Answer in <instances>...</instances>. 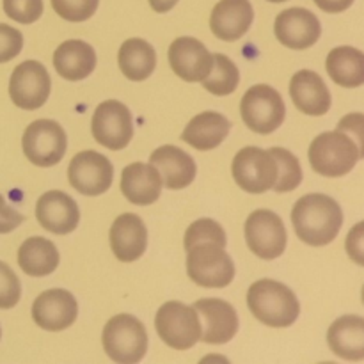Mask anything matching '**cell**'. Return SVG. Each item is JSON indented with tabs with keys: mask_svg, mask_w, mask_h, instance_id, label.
<instances>
[{
	"mask_svg": "<svg viewBox=\"0 0 364 364\" xmlns=\"http://www.w3.org/2000/svg\"><path fill=\"white\" fill-rule=\"evenodd\" d=\"M291 224L304 244L322 247L338 237L343 224V212L336 199L326 194H308L295 203Z\"/></svg>",
	"mask_w": 364,
	"mask_h": 364,
	"instance_id": "1",
	"label": "cell"
},
{
	"mask_svg": "<svg viewBox=\"0 0 364 364\" xmlns=\"http://www.w3.org/2000/svg\"><path fill=\"white\" fill-rule=\"evenodd\" d=\"M247 306L256 320L269 327H290L297 322L301 304L287 284L259 279L247 291Z\"/></svg>",
	"mask_w": 364,
	"mask_h": 364,
	"instance_id": "2",
	"label": "cell"
},
{
	"mask_svg": "<svg viewBox=\"0 0 364 364\" xmlns=\"http://www.w3.org/2000/svg\"><path fill=\"white\" fill-rule=\"evenodd\" d=\"M363 159L361 149L345 132H323L309 146L313 171L327 178H340L350 173Z\"/></svg>",
	"mask_w": 364,
	"mask_h": 364,
	"instance_id": "3",
	"label": "cell"
},
{
	"mask_svg": "<svg viewBox=\"0 0 364 364\" xmlns=\"http://www.w3.org/2000/svg\"><path fill=\"white\" fill-rule=\"evenodd\" d=\"M103 350L119 364L142 361L148 350V334L141 320L132 315H116L103 327Z\"/></svg>",
	"mask_w": 364,
	"mask_h": 364,
	"instance_id": "4",
	"label": "cell"
},
{
	"mask_svg": "<svg viewBox=\"0 0 364 364\" xmlns=\"http://www.w3.org/2000/svg\"><path fill=\"white\" fill-rule=\"evenodd\" d=\"M155 327L160 340L174 350H188L201 338V322L194 306L183 302H166L155 316Z\"/></svg>",
	"mask_w": 364,
	"mask_h": 364,
	"instance_id": "5",
	"label": "cell"
},
{
	"mask_svg": "<svg viewBox=\"0 0 364 364\" xmlns=\"http://www.w3.org/2000/svg\"><path fill=\"white\" fill-rule=\"evenodd\" d=\"M240 114L244 123L255 134L269 135L283 124L287 107L276 89L265 84H258L247 89L242 98Z\"/></svg>",
	"mask_w": 364,
	"mask_h": 364,
	"instance_id": "6",
	"label": "cell"
},
{
	"mask_svg": "<svg viewBox=\"0 0 364 364\" xmlns=\"http://www.w3.org/2000/svg\"><path fill=\"white\" fill-rule=\"evenodd\" d=\"M187 274L203 288H224L235 279V263L223 245L198 244L187 251Z\"/></svg>",
	"mask_w": 364,
	"mask_h": 364,
	"instance_id": "7",
	"label": "cell"
},
{
	"mask_svg": "<svg viewBox=\"0 0 364 364\" xmlns=\"http://www.w3.org/2000/svg\"><path fill=\"white\" fill-rule=\"evenodd\" d=\"M21 148L28 162L38 167H52L63 160L68 149L64 128L52 119H38L27 127Z\"/></svg>",
	"mask_w": 364,
	"mask_h": 364,
	"instance_id": "8",
	"label": "cell"
},
{
	"mask_svg": "<svg viewBox=\"0 0 364 364\" xmlns=\"http://www.w3.org/2000/svg\"><path fill=\"white\" fill-rule=\"evenodd\" d=\"M231 173L242 191L249 194H263L276 183L277 166L270 151L247 146L235 155Z\"/></svg>",
	"mask_w": 364,
	"mask_h": 364,
	"instance_id": "9",
	"label": "cell"
},
{
	"mask_svg": "<svg viewBox=\"0 0 364 364\" xmlns=\"http://www.w3.org/2000/svg\"><path fill=\"white\" fill-rule=\"evenodd\" d=\"M92 137L103 148L112 151L127 148L134 137V119L127 105L117 100H107L96 107L91 121Z\"/></svg>",
	"mask_w": 364,
	"mask_h": 364,
	"instance_id": "10",
	"label": "cell"
},
{
	"mask_svg": "<svg viewBox=\"0 0 364 364\" xmlns=\"http://www.w3.org/2000/svg\"><path fill=\"white\" fill-rule=\"evenodd\" d=\"M247 247L262 259H276L287 249V230L272 210H256L245 223Z\"/></svg>",
	"mask_w": 364,
	"mask_h": 364,
	"instance_id": "11",
	"label": "cell"
},
{
	"mask_svg": "<svg viewBox=\"0 0 364 364\" xmlns=\"http://www.w3.org/2000/svg\"><path fill=\"white\" fill-rule=\"evenodd\" d=\"M52 89V80L38 60H25L14 68L9 80V96L18 109L36 110L46 103Z\"/></svg>",
	"mask_w": 364,
	"mask_h": 364,
	"instance_id": "12",
	"label": "cell"
},
{
	"mask_svg": "<svg viewBox=\"0 0 364 364\" xmlns=\"http://www.w3.org/2000/svg\"><path fill=\"white\" fill-rule=\"evenodd\" d=\"M71 187L84 196L105 194L112 185L114 167L107 156L98 151H80L68 167Z\"/></svg>",
	"mask_w": 364,
	"mask_h": 364,
	"instance_id": "13",
	"label": "cell"
},
{
	"mask_svg": "<svg viewBox=\"0 0 364 364\" xmlns=\"http://www.w3.org/2000/svg\"><path fill=\"white\" fill-rule=\"evenodd\" d=\"M274 32L287 48L306 50L320 39L322 25L311 11L304 7H290L277 14Z\"/></svg>",
	"mask_w": 364,
	"mask_h": 364,
	"instance_id": "14",
	"label": "cell"
},
{
	"mask_svg": "<svg viewBox=\"0 0 364 364\" xmlns=\"http://www.w3.org/2000/svg\"><path fill=\"white\" fill-rule=\"evenodd\" d=\"M78 316V304L73 294L66 290L43 291L32 304V318L38 327L52 333L68 329Z\"/></svg>",
	"mask_w": 364,
	"mask_h": 364,
	"instance_id": "15",
	"label": "cell"
},
{
	"mask_svg": "<svg viewBox=\"0 0 364 364\" xmlns=\"http://www.w3.org/2000/svg\"><path fill=\"white\" fill-rule=\"evenodd\" d=\"M169 64L185 82H201L213 68V55L196 38H178L169 46Z\"/></svg>",
	"mask_w": 364,
	"mask_h": 364,
	"instance_id": "16",
	"label": "cell"
},
{
	"mask_svg": "<svg viewBox=\"0 0 364 364\" xmlns=\"http://www.w3.org/2000/svg\"><path fill=\"white\" fill-rule=\"evenodd\" d=\"M194 309L205 322L199 341L208 345H224L237 336L238 316L230 302L223 299H201L196 302Z\"/></svg>",
	"mask_w": 364,
	"mask_h": 364,
	"instance_id": "17",
	"label": "cell"
},
{
	"mask_svg": "<svg viewBox=\"0 0 364 364\" xmlns=\"http://www.w3.org/2000/svg\"><path fill=\"white\" fill-rule=\"evenodd\" d=\"M36 217L50 233L68 235L77 230L80 223V210L73 198L60 191H50L38 199Z\"/></svg>",
	"mask_w": 364,
	"mask_h": 364,
	"instance_id": "18",
	"label": "cell"
},
{
	"mask_svg": "<svg viewBox=\"0 0 364 364\" xmlns=\"http://www.w3.org/2000/svg\"><path fill=\"white\" fill-rule=\"evenodd\" d=\"M110 247L119 262H137L148 247V230L141 217L135 213L117 217L110 228Z\"/></svg>",
	"mask_w": 364,
	"mask_h": 364,
	"instance_id": "19",
	"label": "cell"
},
{
	"mask_svg": "<svg viewBox=\"0 0 364 364\" xmlns=\"http://www.w3.org/2000/svg\"><path fill=\"white\" fill-rule=\"evenodd\" d=\"M149 164L159 171L162 187L171 191L188 187L196 178L194 159L176 146H160L151 153Z\"/></svg>",
	"mask_w": 364,
	"mask_h": 364,
	"instance_id": "20",
	"label": "cell"
},
{
	"mask_svg": "<svg viewBox=\"0 0 364 364\" xmlns=\"http://www.w3.org/2000/svg\"><path fill=\"white\" fill-rule=\"evenodd\" d=\"M255 20V11L249 0H220L210 16L213 36L223 41L244 38Z\"/></svg>",
	"mask_w": 364,
	"mask_h": 364,
	"instance_id": "21",
	"label": "cell"
},
{
	"mask_svg": "<svg viewBox=\"0 0 364 364\" xmlns=\"http://www.w3.org/2000/svg\"><path fill=\"white\" fill-rule=\"evenodd\" d=\"M290 98L301 112L308 116H323L331 109V91L318 73L301 70L290 80Z\"/></svg>",
	"mask_w": 364,
	"mask_h": 364,
	"instance_id": "22",
	"label": "cell"
},
{
	"mask_svg": "<svg viewBox=\"0 0 364 364\" xmlns=\"http://www.w3.org/2000/svg\"><path fill=\"white\" fill-rule=\"evenodd\" d=\"M121 192L134 205L148 206L160 198L162 178L151 164H130L121 173Z\"/></svg>",
	"mask_w": 364,
	"mask_h": 364,
	"instance_id": "23",
	"label": "cell"
},
{
	"mask_svg": "<svg viewBox=\"0 0 364 364\" xmlns=\"http://www.w3.org/2000/svg\"><path fill=\"white\" fill-rule=\"evenodd\" d=\"M53 66L57 73L66 80H84L96 68L95 48L80 39H68L60 43L53 53Z\"/></svg>",
	"mask_w": 364,
	"mask_h": 364,
	"instance_id": "24",
	"label": "cell"
},
{
	"mask_svg": "<svg viewBox=\"0 0 364 364\" xmlns=\"http://www.w3.org/2000/svg\"><path fill=\"white\" fill-rule=\"evenodd\" d=\"M329 348L345 361L364 359V318L347 315L338 318L327 331Z\"/></svg>",
	"mask_w": 364,
	"mask_h": 364,
	"instance_id": "25",
	"label": "cell"
},
{
	"mask_svg": "<svg viewBox=\"0 0 364 364\" xmlns=\"http://www.w3.org/2000/svg\"><path fill=\"white\" fill-rule=\"evenodd\" d=\"M231 130V123L219 112H201L185 127L181 139L199 151H210L223 144Z\"/></svg>",
	"mask_w": 364,
	"mask_h": 364,
	"instance_id": "26",
	"label": "cell"
},
{
	"mask_svg": "<svg viewBox=\"0 0 364 364\" xmlns=\"http://www.w3.org/2000/svg\"><path fill=\"white\" fill-rule=\"evenodd\" d=\"M117 64L128 80L142 82L151 77L156 66V53L146 39L132 38L121 45Z\"/></svg>",
	"mask_w": 364,
	"mask_h": 364,
	"instance_id": "27",
	"label": "cell"
},
{
	"mask_svg": "<svg viewBox=\"0 0 364 364\" xmlns=\"http://www.w3.org/2000/svg\"><path fill=\"white\" fill-rule=\"evenodd\" d=\"M18 265L31 277L50 276L59 265V251L46 238L32 237L21 244L18 251Z\"/></svg>",
	"mask_w": 364,
	"mask_h": 364,
	"instance_id": "28",
	"label": "cell"
},
{
	"mask_svg": "<svg viewBox=\"0 0 364 364\" xmlns=\"http://www.w3.org/2000/svg\"><path fill=\"white\" fill-rule=\"evenodd\" d=\"M327 73L341 87H359L364 84V53L354 46H338L326 60Z\"/></svg>",
	"mask_w": 364,
	"mask_h": 364,
	"instance_id": "29",
	"label": "cell"
},
{
	"mask_svg": "<svg viewBox=\"0 0 364 364\" xmlns=\"http://www.w3.org/2000/svg\"><path fill=\"white\" fill-rule=\"evenodd\" d=\"M240 71L235 66L233 60L224 53L213 55V68L201 80L203 87L215 96H228L238 87Z\"/></svg>",
	"mask_w": 364,
	"mask_h": 364,
	"instance_id": "30",
	"label": "cell"
},
{
	"mask_svg": "<svg viewBox=\"0 0 364 364\" xmlns=\"http://www.w3.org/2000/svg\"><path fill=\"white\" fill-rule=\"evenodd\" d=\"M269 151L274 156L277 166L276 183H274L272 191L277 192V194L295 191L302 181V169L297 156L284 148H272Z\"/></svg>",
	"mask_w": 364,
	"mask_h": 364,
	"instance_id": "31",
	"label": "cell"
},
{
	"mask_svg": "<svg viewBox=\"0 0 364 364\" xmlns=\"http://www.w3.org/2000/svg\"><path fill=\"white\" fill-rule=\"evenodd\" d=\"M185 251L192 249L198 244H217L226 247V233L223 226L212 219H199L191 224L185 233Z\"/></svg>",
	"mask_w": 364,
	"mask_h": 364,
	"instance_id": "32",
	"label": "cell"
},
{
	"mask_svg": "<svg viewBox=\"0 0 364 364\" xmlns=\"http://www.w3.org/2000/svg\"><path fill=\"white\" fill-rule=\"evenodd\" d=\"M53 11L66 21H85L96 13L100 0H50Z\"/></svg>",
	"mask_w": 364,
	"mask_h": 364,
	"instance_id": "33",
	"label": "cell"
},
{
	"mask_svg": "<svg viewBox=\"0 0 364 364\" xmlns=\"http://www.w3.org/2000/svg\"><path fill=\"white\" fill-rule=\"evenodd\" d=\"M4 11L18 23H34L43 14V0H4Z\"/></svg>",
	"mask_w": 364,
	"mask_h": 364,
	"instance_id": "34",
	"label": "cell"
},
{
	"mask_svg": "<svg viewBox=\"0 0 364 364\" xmlns=\"http://www.w3.org/2000/svg\"><path fill=\"white\" fill-rule=\"evenodd\" d=\"M21 284L9 265L0 262V309H11L20 302Z\"/></svg>",
	"mask_w": 364,
	"mask_h": 364,
	"instance_id": "35",
	"label": "cell"
},
{
	"mask_svg": "<svg viewBox=\"0 0 364 364\" xmlns=\"http://www.w3.org/2000/svg\"><path fill=\"white\" fill-rule=\"evenodd\" d=\"M23 48V36L14 27L0 23V64L14 59Z\"/></svg>",
	"mask_w": 364,
	"mask_h": 364,
	"instance_id": "36",
	"label": "cell"
},
{
	"mask_svg": "<svg viewBox=\"0 0 364 364\" xmlns=\"http://www.w3.org/2000/svg\"><path fill=\"white\" fill-rule=\"evenodd\" d=\"M21 223H23V215L14 208H11L6 199L2 198V194H0V235L11 233Z\"/></svg>",
	"mask_w": 364,
	"mask_h": 364,
	"instance_id": "37",
	"label": "cell"
},
{
	"mask_svg": "<svg viewBox=\"0 0 364 364\" xmlns=\"http://www.w3.org/2000/svg\"><path fill=\"white\" fill-rule=\"evenodd\" d=\"M363 124H364V117L363 114H350V116H345L343 119L340 121V127H338V130L340 132H345L347 135H350L352 139H355V144H358V148L361 149V153L364 155L363 151Z\"/></svg>",
	"mask_w": 364,
	"mask_h": 364,
	"instance_id": "38",
	"label": "cell"
},
{
	"mask_svg": "<svg viewBox=\"0 0 364 364\" xmlns=\"http://www.w3.org/2000/svg\"><path fill=\"white\" fill-rule=\"evenodd\" d=\"M363 223H359L358 226L354 228V230L348 233V238H347V252L348 256H350L352 259H354L358 265H363L364 259H363Z\"/></svg>",
	"mask_w": 364,
	"mask_h": 364,
	"instance_id": "39",
	"label": "cell"
},
{
	"mask_svg": "<svg viewBox=\"0 0 364 364\" xmlns=\"http://www.w3.org/2000/svg\"><path fill=\"white\" fill-rule=\"evenodd\" d=\"M315 4L326 13H343L354 4V0H315Z\"/></svg>",
	"mask_w": 364,
	"mask_h": 364,
	"instance_id": "40",
	"label": "cell"
},
{
	"mask_svg": "<svg viewBox=\"0 0 364 364\" xmlns=\"http://www.w3.org/2000/svg\"><path fill=\"white\" fill-rule=\"evenodd\" d=\"M178 4V0H149V6L156 13H167Z\"/></svg>",
	"mask_w": 364,
	"mask_h": 364,
	"instance_id": "41",
	"label": "cell"
},
{
	"mask_svg": "<svg viewBox=\"0 0 364 364\" xmlns=\"http://www.w3.org/2000/svg\"><path fill=\"white\" fill-rule=\"evenodd\" d=\"M269 2H274V4H279V2H287V0H269Z\"/></svg>",
	"mask_w": 364,
	"mask_h": 364,
	"instance_id": "42",
	"label": "cell"
},
{
	"mask_svg": "<svg viewBox=\"0 0 364 364\" xmlns=\"http://www.w3.org/2000/svg\"><path fill=\"white\" fill-rule=\"evenodd\" d=\"M0 336H2V331H0Z\"/></svg>",
	"mask_w": 364,
	"mask_h": 364,
	"instance_id": "43",
	"label": "cell"
}]
</instances>
